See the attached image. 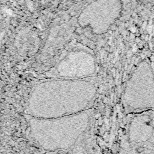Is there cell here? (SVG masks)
I'll return each instance as SVG.
<instances>
[{"label": "cell", "mask_w": 154, "mask_h": 154, "mask_svg": "<svg viewBox=\"0 0 154 154\" xmlns=\"http://www.w3.org/2000/svg\"><path fill=\"white\" fill-rule=\"evenodd\" d=\"M123 102L132 114L154 111V74L146 61L139 64L127 82Z\"/></svg>", "instance_id": "3"}, {"label": "cell", "mask_w": 154, "mask_h": 154, "mask_svg": "<svg viewBox=\"0 0 154 154\" xmlns=\"http://www.w3.org/2000/svg\"><path fill=\"white\" fill-rule=\"evenodd\" d=\"M92 108L77 114L52 119L30 116L29 125L31 137L46 150L72 149L92 125Z\"/></svg>", "instance_id": "2"}, {"label": "cell", "mask_w": 154, "mask_h": 154, "mask_svg": "<svg viewBox=\"0 0 154 154\" xmlns=\"http://www.w3.org/2000/svg\"><path fill=\"white\" fill-rule=\"evenodd\" d=\"M95 71V62L91 54L84 53H71L57 65V78L66 79H85Z\"/></svg>", "instance_id": "5"}, {"label": "cell", "mask_w": 154, "mask_h": 154, "mask_svg": "<svg viewBox=\"0 0 154 154\" xmlns=\"http://www.w3.org/2000/svg\"><path fill=\"white\" fill-rule=\"evenodd\" d=\"M96 92L95 83L86 78L43 81L34 87L29 96L30 116L52 119L84 111L89 109Z\"/></svg>", "instance_id": "1"}, {"label": "cell", "mask_w": 154, "mask_h": 154, "mask_svg": "<svg viewBox=\"0 0 154 154\" xmlns=\"http://www.w3.org/2000/svg\"><path fill=\"white\" fill-rule=\"evenodd\" d=\"M126 133L128 154H154V111L133 113Z\"/></svg>", "instance_id": "4"}, {"label": "cell", "mask_w": 154, "mask_h": 154, "mask_svg": "<svg viewBox=\"0 0 154 154\" xmlns=\"http://www.w3.org/2000/svg\"><path fill=\"white\" fill-rule=\"evenodd\" d=\"M72 150L74 154H102L93 133L92 125L81 136Z\"/></svg>", "instance_id": "6"}]
</instances>
